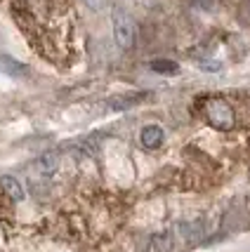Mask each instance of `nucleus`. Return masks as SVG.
Masks as SVG:
<instances>
[{"label": "nucleus", "mask_w": 250, "mask_h": 252, "mask_svg": "<svg viewBox=\"0 0 250 252\" xmlns=\"http://www.w3.org/2000/svg\"><path fill=\"white\" fill-rule=\"evenodd\" d=\"M12 14L33 47H38L47 59L69 55L76 14L66 0H17Z\"/></svg>", "instance_id": "1"}, {"label": "nucleus", "mask_w": 250, "mask_h": 252, "mask_svg": "<svg viewBox=\"0 0 250 252\" xmlns=\"http://www.w3.org/2000/svg\"><path fill=\"white\" fill-rule=\"evenodd\" d=\"M113 38H116L120 50H130L135 45V38H137V29H135L132 17L120 7H113Z\"/></svg>", "instance_id": "2"}, {"label": "nucleus", "mask_w": 250, "mask_h": 252, "mask_svg": "<svg viewBox=\"0 0 250 252\" xmlns=\"http://www.w3.org/2000/svg\"><path fill=\"white\" fill-rule=\"evenodd\" d=\"M203 109H206L208 121L213 123L215 127H219V130H231L234 127V111L229 109V104L224 99H217V97L206 99Z\"/></svg>", "instance_id": "3"}, {"label": "nucleus", "mask_w": 250, "mask_h": 252, "mask_svg": "<svg viewBox=\"0 0 250 252\" xmlns=\"http://www.w3.org/2000/svg\"><path fill=\"white\" fill-rule=\"evenodd\" d=\"M57 167H59V156L57 154H45L31 165L33 175L38 177V179H50L57 172Z\"/></svg>", "instance_id": "4"}, {"label": "nucleus", "mask_w": 250, "mask_h": 252, "mask_svg": "<svg viewBox=\"0 0 250 252\" xmlns=\"http://www.w3.org/2000/svg\"><path fill=\"white\" fill-rule=\"evenodd\" d=\"M0 73L2 76H10V78H26L29 76V66L17 62L10 55H0Z\"/></svg>", "instance_id": "5"}, {"label": "nucleus", "mask_w": 250, "mask_h": 252, "mask_svg": "<svg viewBox=\"0 0 250 252\" xmlns=\"http://www.w3.org/2000/svg\"><path fill=\"white\" fill-rule=\"evenodd\" d=\"M146 99V92H135V94H118V97H113L107 101V109L111 111H128L132 106H137Z\"/></svg>", "instance_id": "6"}, {"label": "nucleus", "mask_w": 250, "mask_h": 252, "mask_svg": "<svg viewBox=\"0 0 250 252\" xmlns=\"http://www.w3.org/2000/svg\"><path fill=\"white\" fill-rule=\"evenodd\" d=\"M163 139H165L163 127H158V125H146L140 132V142L144 149H158L163 144Z\"/></svg>", "instance_id": "7"}, {"label": "nucleus", "mask_w": 250, "mask_h": 252, "mask_svg": "<svg viewBox=\"0 0 250 252\" xmlns=\"http://www.w3.org/2000/svg\"><path fill=\"white\" fill-rule=\"evenodd\" d=\"M0 189H2V193H5L7 198H12L14 203L24 200V189H22V184H19L14 177H10V175L0 177Z\"/></svg>", "instance_id": "8"}, {"label": "nucleus", "mask_w": 250, "mask_h": 252, "mask_svg": "<svg viewBox=\"0 0 250 252\" xmlns=\"http://www.w3.org/2000/svg\"><path fill=\"white\" fill-rule=\"evenodd\" d=\"M175 243H177V236L175 231H163V233H156L153 236V248L156 252H173L175 250Z\"/></svg>", "instance_id": "9"}, {"label": "nucleus", "mask_w": 250, "mask_h": 252, "mask_svg": "<svg viewBox=\"0 0 250 252\" xmlns=\"http://www.w3.org/2000/svg\"><path fill=\"white\" fill-rule=\"evenodd\" d=\"M151 71L163 73V76H175L179 71V66L175 64V62H168V59H158V62H151Z\"/></svg>", "instance_id": "10"}, {"label": "nucleus", "mask_w": 250, "mask_h": 252, "mask_svg": "<svg viewBox=\"0 0 250 252\" xmlns=\"http://www.w3.org/2000/svg\"><path fill=\"white\" fill-rule=\"evenodd\" d=\"M90 10H95V12H99V10H104L107 7V0H83Z\"/></svg>", "instance_id": "11"}, {"label": "nucleus", "mask_w": 250, "mask_h": 252, "mask_svg": "<svg viewBox=\"0 0 250 252\" xmlns=\"http://www.w3.org/2000/svg\"><path fill=\"white\" fill-rule=\"evenodd\" d=\"M140 7H146V10H151V7H156L158 5V0H135Z\"/></svg>", "instance_id": "12"}]
</instances>
